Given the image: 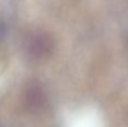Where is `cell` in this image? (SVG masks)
Returning a JSON list of instances; mask_svg holds the SVG:
<instances>
[{
	"label": "cell",
	"mask_w": 128,
	"mask_h": 127,
	"mask_svg": "<svg viewBox=\"0 0 128 127\" xmlns=\"http://www.w3.org/2000/svg\"><path fill=\"white\" fill-rule=\"evenodd\" d=\"M24 101L26 107L32 112H38L46 104V94L40 84L32 83L27 86L24 92Z\"/></svg>",
	"instance_id": "2"
},
{
	"label": "cell",
	"mask_w": 128,
	"mask_h": 127,
	"mask_svg": "<svg viewBox=\"0 0 128 127\" xmlns=\"http://www.w3.org/2000/svg\"><path fill=\"white\" fill-rule=\"evenodd\" d=\"M53 50V40L47 34L33 32L24 40V51L32 60H43L50 55Z\"/></svg>",
	"instance_id": "1"
}]
</instances>
